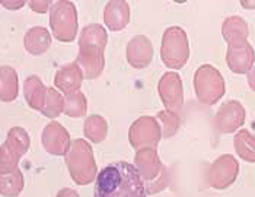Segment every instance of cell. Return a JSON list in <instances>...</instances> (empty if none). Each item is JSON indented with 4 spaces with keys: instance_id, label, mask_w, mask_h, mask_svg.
Masks as SVG:
<instances>
[{
    "instance_id": "10",
    "label": "cell",
    "mask_w": 255,
    "mask_h": 197,
    "mask_svg": "<svg viewBox=\"0 0 255 197\" xmlns=\"http://www.w3.org/2000/svg\"><path fill=\"white\" fill-rule=\"evenodd\" d=\"M238 173H239L238 161L232 155L226 154L215 159V162H212V165L209 167L207 183L210 187L216 190H223L235 181Z\"/></svg>"
},
{
    "instance_id": "19",
    "label": "cell",
    "mask_w": 255,
    "mask_h": 197,
    "mask_svg": "<svg viewBox=\"0 0 255 197\" xmlns=\"http://www.w3.org/2000/svg\"><path fill=\"white\" fill-rule=\"evenodd\" d=\"M25 48L32 56H41L45 51H48L51 45V35L50 32L42 26H34L31 28L25 35Z\"/></svg>"
},
{
    "instance_id": "16",
    "label": "cell",
    "mask_w": 255,
    "mask_h": 197,
    "mask_svg": "<svg viewBox=\"0 0 255 197\" xmlns=\"http://www.w3.org/2000/svg\"><path fill=\"white\" fill-rule=\"evenodd\" d=\"M130 22V4L124 0H111L104 9V23L111 31H121Z\"/></svg>"
},
{
    "instance_id": "4",
    "label": "cell",
    "mask_w": 255,
    "mask_h": 197,
    "mask_svg": "<svg viewBox=\"0 0 255 197\" xmlns=\"http://www.w3.org/2000/svg\"><path fill=\"white\" fill-rule=\"evenodd\" d=\"M190 57L187 32L179 26H169L162 37L160 59L169 69H181Z\"/></svg>"
},
{
    "instance_id": "22",
    "label": "cell",
    "mask_w": 255,
    "mask_h": 197,
    "mask_svg": "<svg viewBox=\"0 0 255 197\" xmlns=\"http://www.w3.org/2000/svg\"><path fill=\"white\" fill-rule=\"evenodd\" d=\"M234 146L238 157L242 158L245 162H255V136L247 129H242L236 133Z\"/></svg>"
},
{
    "instance_id": "15",
    "label": "cell",
    "mask_w": 255,
    "mask_h": 197,
    "mask_svg": "<svg viewBox=\"0 0 255 197\" xmlns=\"http://www.w3.org/2000/svg\"><path fill=\"white\" fill-rule=\"evenodd\" d=\"M226 63L229 69L236 75H244L248 73L255 63V53L253 45L250 42L228 47L226 53Z\"/></svg>"
},
{
    "instance_id": "28",
    "label": "cell",
    "mask_w": 255,
    "mask_h": 197,
    "mask_svg": "<svg viewBox=\"0 0 255 197\" xmlns=\"http://www.w3.org/2000/svg\"><path fill=\"white\" fill-rule=\"evenodd\" d=\"M54 1H50V0H32V1H28L29 7L37 12V13H45L51 9Z\"/></svg>"
},
{
    "instance_id": "8",
    "label": "cell",
    "mask_w": 255,
    "mask_h": 197,
    "mask_svg": "<svg viewBox=\"0 0 255 197\" xmlns=\"http://www.w3.org/2000/svg\"><path fill=\"white\" fill-rule=\"evenodd\" d=\"M29 149V136L22 127H13L0 149V173L6 174L18 168L20 158Z\"/></svg>"
},
{
    "instance_id": "21",
    "label": "cell",
    "mask_w": 255,
    "mask_h": 197,
    "mask_svg": "<svg viewBox=\"0 0 255 197\" xmlns=\"http://www.w3.org/2000/svg\"><path fill=\"white\" fill-rule=\"evenodd\" d=\"M0 97L1 101L10 102L15 101L19 95V82L18 75L13 67L10 66H3L0 69Z\"/></svg>"
},
{
    "instance_id": "26",
    "label": "cell",
    "mask_w": 255,
    "mask_h": 197,
    "mask_svg": "<svg viewBox=\"0 0 255 197\" xmlns=\"http://www.w3.org/2000/svg\"><path fill=\"white\" fill-rule=\"evenodd\" d=\"M86 98L82 92L67 95L64 99V114H67L69 117H83L86 114Z\"/></svg>"
},
{
    "instance_id": "3",
    "label": "cell",
    "mask_w": 255,
    "mask_h": 197,
    "mask_svg": "<svg viewBox=\"0 0 255 197\" xmlns=\"http://www.w3.org/2000/svg\"><path fill=\"white\" fill-rule=\"evenodd\" d=\"M66 164L73 181L80 186L92 183L98 176L92 146L85 139H76L72 142V146L66 155Z\"/></svg>"
},
{
    "instance_id": "20",
    "label": "cell",
    "mask_w": 255,
    "mask_h": 197,
    "mask_svg": "<svg viewBox=\"0 0 255 197\" xmlns=\"http://www.w3.org/2000/svg\"><path fill=\"white\" fill-rule=\"evenodd\" d=\"M47 89L44 86V83L41 82L38 76H29L26 78L25 83H23V92H25V98L28 105L32 110H38L41 111L45 102V97H47Z\"/></svg>"
},
{
    "instance_id": "32",
    "label": "cell",
    "mask_w": 255,
    "mask_h": 197,
    "mask_svg": "<svg viewBox=\"0 0 255 197\" xmlns=\"http://www.w3.org/2000/svg\"><path fill=\"white\" fill-rule=\"evenodd\" d=\"M244 7H255V3H248V1H241Z\"/></svg>"
},
{
    "instance_id": "9",
    "label": "cell",
    "mask_w": 255,
    "mask_h": 197,
    "mask_svg": "<svg viewBox=\"0 0 255 197\" xmlns=\"http://www.w3.org/2000/svg\"><path fill=\"white\" fill-rule=\"evenodd\" d=\"M128 138L131 146L136 149H143V148L156 149L157 143L160 142V139H163L162 127L159 126L155 117L143 116L131 124Z\"/></svg>"
},
{
    "instance_id": "11",
    "label": "cell",
    "mask_w": 255,
    "mask_h": 197,
    "mask_svg": "<svg viewBox=\"0 0 255 197\" xmlns=\"http://www.w3.org/2000/svg\"><path fill=\"white\" fill-rule=\"evenodd\" d=\"M244 123H245V108L239 101L235 99L222 104L215 116L216 130L225 135L236 132L239 127L244 126Z\"/></svg>"
},
{
    "instance_id": "27",
    "label": "cell",
    "mask_w": 255,
    "mask_h": 197,
    "mask_svg": "<svg viewBox=\"0 0 255 197\" xmlns=\"http://www.w3.org/2000/svg\"><path fill=\"white\" fill-rule=\"evenodd\" d=\"M157 118L162 123V136L163 139L171 138L174 136L179 129V117L177 113L165 110V111H159L157 113Z\"/></svg>"
},
{
    "instance_id": "30",
    "label": "cell",
    "mask_w": 255,
    "mask_h": 197,
    "mask_svg": "<svg viewBox=\"0 0 255 197\" xmlns=\"http://www.w3.org/2000/svg\"><path fill=\"white\" fill-rule=\"evenodd\" d=\"M56 197H79V195L73 189H61Z\"/></svg>"
},
{
    "instance_id": "12",
    "label": "cell",
    "mask_w": 255,
    "mask_h": 197,
    "mask_svg": "<svg viewBox=\"0 0 255 197\" xmlns=\"http://www.w3.org/2000/svg\"><path fill=\"white\" fill-rule=\"evenodd\" d=\"M159 97L165 104L166 110L177 113L178 110L184 105V89H182V80L175 72L165 73L159 80Z\"/></svg>"
},
{
    "instance_id": "29",
    "label": "cell",
    "mask_w": 255,
    "mask_h": 197,
    "mask_svg": "<svg viewBox=\"0 0 255 197\" xmlns=\"http://www.w3.org/2000/svg\"><path fill=\"white\" fill-rule=\"evenodd\" d=\"M26 3L23 0H18V1H1V6L10 9V10H18L20 7H23Z\"/></svg>"
},
{
    "instance_id": "1",
    "label": "cell",
    "mask_w": 255,
    "mask_h": 197,
    "mask_svg": "<svg viewBox=\"0 0 255 197\" xmlns=\"http://www.w3.org/2000/svg\"><path fill=\"white\" fill-rule=\"evenodd\" d=\"M94 197H146V184L133 164L118 161L101 170Z\"/></svg>"
},
{
    "instance_id": "14",
    "label": "cell",
    "mask_w": 255,
    "mask_h": 197,
    "mask_svg": "<svg viewBox=\"0 0 255 197\" xmlns=\"http://www.w3.org/2000/svg\"><path fill=\"white\" fill-rule=\"evenodd\" d=\"M126 57L134 69H146L153 59V45L150 39L146 35H136L130 39Z\"/></svg>"
},
{
    "instance_id": "24",
    "label": "cell",
    "mask_w": 255,
    "mask_h": 197,
    "mask_svg": "<svg viewBox=\"0 0 255 197\" xmlns=\"http://www.w3.org/2000/svg\"><path fill=\"white\" fill-rule=\"evenodd\" d=\"M83 132L92 143H99L107 136V121L101 116H89L85 120Z\"/></svg>"
},
{
    "instance_id": "7",
    "label": "cell",
    "mask_w": 255,
    "mask_h": 197,
    "mask_svg": "<svg viewBox=\"0 0 255 197\" xmlns=\"http://www.w3.org/2000/svg\"><path fill=\"white\" fill-rule=\"evenodd\" d=\"M136 168L138 170L143 181L147 183V192L149 193H156L162 190L166 184V174L162 161L159 159L156 149L153 148H143L138 149L136 157Z\"/></svg>"
},
{
    "instance_id": "6",
    "label": "cell",
    "mask_w": 255,
    "mask_h": 197,
    "mask_svg": "<svg viewBox=\"0 0 255 197\" xmlns=\"http://www.w3.org/2000/svg\"><path fill=\"white\" fill-rule=\"evenodd\" d=\"M197 99L206 105H215L225 95V80L222 73L212 64H203L194 75Z\"/></svg>"
},
{
    "instance_id": "5",
    "label": "cell",
    "mask_w": 255,
    "mask_h": 197,
    "mask_svg": "<svg viewBox=\"0 0 255 197\" xmlns=\"http://www.w3.org/2000/svg\"><path fill=\"white\" fill-rule=\"evenodd\" d=\"M50 26L61 42H72L78 35V12L73 1L59 0L50 9Z\"/></svg>"
},
{
    "instance_id": "2",
    "label": "cell",
    "mask_w": 255,
    "mask_h": 197,
    "mask_svg": "<svg viewBox=\"0 0 255 197\" xmlns=\"http://www.w3.org/2000/svg\"><path fill=\"white\" fill-rule=\"evenodd\" d=\"M107 31L99 23L88 25L80 31L76 63L83 70L86 79H97L102 73L105 66L104 50L107 45Z\"/></svg>"
},
{
    "instance_id": "18",
    "label": "cell",
    "mask_w": 255,
    "mask_h": 197,
    "mask_svg": "<svg viewBox=\"0 0 255 197\" xmlns=\"http://www.w3.org/2000/svg\"><path fill=\"white\" fill-rule=\"evenodd\" d=\"M248 34H250V29H248L247 22L239 16H229L225 19L222 25V35L228 42V47L248 42L247 41Z\"/></svg>"
},
{
    "instance_id": "23",
    "label": "cell",
    "mask_w": 255,
    "mask_h": 197,
    "mask_svg": "<svg viewBox=\"0 0 255 197\" xmlns=\"http://www.w3.org/2000/svg\"><path fill=\"white\" fill-rule=\"evenodd\" d=\"M25 180L19 168L1 174V195L6 197H16L23 190Z\"/></svg>"
},
{
    "instance_id": "13",
    "label": "cell",
    "mask_w": 255,
    "mask_h": 197,
    "mask_svg": "<svg viewBox=\"0 0 255 197\" xmlns=\"http://www.w3.org/2000/svg\"><path fill=\"white\" fill-rule=\"evenodd\" d=\"M42 145L48 154L66 157L72 146L70 135L60 123L51 121L50 124L45 126L42 132Z\"/></svg>"
},
{
    "instance_id": "17",
    "label": "cell",
    "mask_w": 255,
    "mask_h": 197,
    "mask_svg": "<svg viewBox=\"0 0 255 197\" xmlns=\"http://www.w3.org/2000/svg\"><path fill=\"white\" fill-rule=\"evenodd\" d=\"M83 76V70L80 69L78 63H70L63 66L56 73L54 83L61 92H64L66 95H72L79 92Z\"/></svg>"
},
{
    "instance_id": "31",
    "label": "cell",
    "mask_w": 255,
    "mask_h": 197,
    "mask_svg": "<svg viewBox=\"0 0 255 197\" xmlns=\"http://www.w3.org/2000/svg\"><path fill=\"white\" fill-rule=\"evenodd\" d=\"M247 80H248V85H250V88L253 89L255 92V66L247 73Z\"/></svg>"
},
{
    "instance_id": "25",
    "label": "cell",
    "mask_w": 255,
    "mask_h": 197,
    "mask_svg": "<svg viewBox=\"0 0 255 197\" xmlns=\"http://www.w3.org/2000/svg\"><path fill=\"white\" fill-rule=\"evenodd\" d=\"M41 113L48 118L59 117L61 113H64V98L61 97V94L53 88H48Z\"/></svg>"
}]
</instances>
